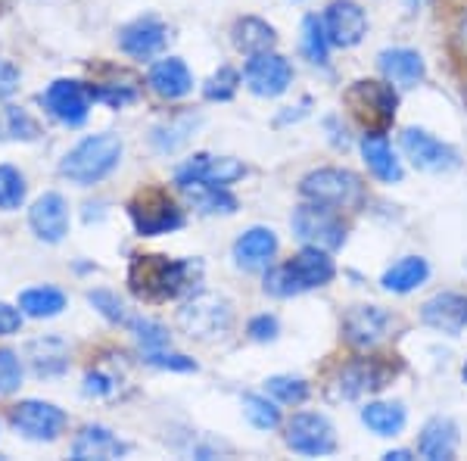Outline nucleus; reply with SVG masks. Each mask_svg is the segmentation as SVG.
I'll list each match as a JSON object with an SVG mask.
<instances>
[{
  "label": "nucleus",
  "mask_w": 467,
  "mask_h": 461,
  "mask_svg": "<svg viewBox=\"0 0 467 461\" xmlns=\"http://www.w3.org/2000/svg\"><path fill=\"white\" fill-rule=\"evenodd\" d=\"M200 278V262L169 259L156 253H138L128 266V287L138 299L165 302L175 299Z\"/></svg>",
  "instance_id": "obj_1"
},
{
  "label": "nucleus",
  "mask_w": 467,
  "mask_h": 461,
  "mask_svg": "<svg viewBox=\"0 0 467 461\" xmlns=\"http://www.w3.org/2000/svg\"><path fill=\"white\" fill-rule=\"evenodd\" d=\"M122 153H125V143L119 134L112 131L88 134V138H81L59 160V175L69 181V184L94 187L122 165Z\"/></svg>",
  "instance_id": "obj_2"
},
{
  "label": "nucleus",
  "mask_w": 467,
  "mask_h": 461,
  "mask_svg": "<svg viewBox=\"0 0 467 461\" xmlns=\"http://www.w3.org/2000/svg\"><path fill=\"white\" fill-rule=\"evenodd\" d=\"M337 275V266L330 259V253L324 246H312L306 244L293 259H287L284 266H271L265 271V293L271 297H299L306 290H315V287L330 284Z\"/></svg>",
  "instance_id": "obj_3"
},
{
  "label": "nucleus",
  "mask_w": 467,
  "mask_h": 461,
  "mask_svg": "<svg viewBox=\"0 0 467 461\" xmlns=\"http://www.w3.org/2000/svg\"><path fill=\"white\" fill-rule=\"evenodd\" d=\"M178 324L191 340H202V343H209V340H218L231 330L234 309L224 297L202 290L178 309Z\"/></svg>",
  "instance_id": "obj_4"
},
{
  "label": "nucleus",
  "mask_w": 467,
  "mask_h": 461,
  "mask_svg": "<svg viewBox=\"0 0 467 461\" xmlns=\"http://www.w3.org/2000/svg\"><path fill=\"white\" fill-rule=\"evenodd\" d=\"M299 194L330 209H358L365 200V184L349 169H315L299 181Z\"/></svg>",
  "instance_id": "obj_5"
},
{
  "label": "nucleus",
  "mask_w": 467,
  "mask_h": 461,
  "mask_svg": "<svg viewBox=\"0 0 467 461\" xmlns=\"http://www.w3.org/2000/svg\"><path fill=\"white\" fill-rule=\"evenodd\" d=\"M128 215H131V225L140 237H162V234L184 228V213L162 187L140 191L128 203Z\"/></svg>",
  "instance_id": "obj_6"
},
{
  "label": "nucleus",
  "mask_w": 467,
  "mask_h": 461,
  "mask_svg": "<svg viewBox=\"0 0 467 461\" xmlns=\"http://www.w3.org/2000/svg\"><path fill=\"white\" fill-rule=\"evenodd\" d=\"M10 424L19 436L32 443H54L63 436L69 414L54 403H44V399H22L10 408Z\"/></svg>",
  "instance_id": "obj_7"
},
{
  "label": "nucleus",
  "mask_w": 467,
  "mask_h": 461,
  "mask_svg": "<svg viewBox=\"0 0 467 461\" xmlns=\"http://www.w3.org/2000/svg\"><path fill=\"white\" fill-rule=\"evenodd\" d=\"M41 107L47 112L50 119H57L59 125L66 128H78L88 122L90 116V103H94V97H90V85L78 79H57L50 81L47 88L41 90Z\"/></svg>",
  "instance_id": "obj_8"
},
{
  "label": "nucleus",
  "mask_w": 467,
  "mask_h": 461,
  "mask_svg": "<svg viewBox=\"0 0 467 461\" xmlns=\"http://www.w3.org/2000/svg\"><path fill=\"white\" fill-rule=\"evenodd\" d=\"M293 234H296L303 244L324 246V249H340L346 244V225L337 215V209L324 206V203H303L296 206V213L290 218Z\"/></svg>",
  "instance_id": "obj_9"
},
{
  "label": "nucleus",
  "mask_w": 467,
  "mask_h": 461,
  "mask_svg": "<svg viewBox=\"0 0 467 461\" xmlns=\"http://www.w3.org/2000/svg\"><path fill=\"white\" fill-rule=\"evenodd\" d=\"M346 103L368 125V131H383V125L393 122L399 97L387 81H356L346 90Z\"/></svg>",
  "instance_id": "obj_10"
},
{
  "label": "nucleus",
  "mask_w": 467,
  "mask_h": 461,
  "mask_svg": "<svg viewBox=\"0 0 467 461\" xmlns=\"http://www.w3.org/2000/svg\"><path fill=\"white\" fill-rule=\"evenodd\" d=\"M284 440H287V445L296 456H308V458L334 456L337 452V430L318 412L293 414L287 427H284Z\"/></svg>",
  "instance_id": "obj_11"
},
{
  "label": "nucleus",
  "mask_w": 467,
  "mask_h": 461,
  "mask_svg": "<svg viewBox=\"0 0 467 461\" xmlns=\"http://www.w3.org/2000/svg\"><path fill=\"white\" fill-rule=\"evenodd\" d=\"M244 81L255 97H281L293 85V66L290 59H284L275 50H265V54H255L246 59Z\"/></svg>",
  "instance_id": "obj_12"
},
{
  "label": "nucleus",
  "mask_w": 467,
  "mask_h": 461,
  "mask_svg": "<svg viewBox=\"0 0 467 461\" xmlns=\"http://www.w3.org/2000/svg\"><path fill=\"white\" fill-rule=\"evenodd\" d=\"M246 175V165L234 156H213V153H197L191 156L181 169L175 172V184L187 187V184H218V187H231L234 181H240Z\"/></svg>",
  "instance_id": "obj_13"
},
{
  "label": "nucleus",
  "mask_w": 467,
  "mask_h": 461,
  "mask_svg": "<svg viewBox=\"0 0 467 461\" xmlns=\"http://www.w3.org/2000/svg\"><path fill=\"white\" fill-rule=\"evenodd\" d=\"M402 150H405V156L424 172H455L458 165H462L458 150L442 143L440 138H433L424 128H409V131H402Z\"/></svg>",
  "instance_id": "obj_14"
},
{
  "label": "nucleus",
  "mask_w": 467,
  "mask_h": 461,
  "mask_svg": "<svg viewBox=\"0 0 467 461\" xmlns=\"http://www.w3.org/2000/svg\"><path fill=\"white\" fill-rule=\"evenodd\" d=\"M28 225H32L35 237L44 240V244H63L72 225L69 200L57 191L41 194L32 206H28Z\"/></svg>",
  "instance_id": "obj_15"
},
{
  "label": "nucleus",
  "mask_w": 467,
  "mask_h": 461,
  "mask_svg": "<svg viewBox=\"0 0 467 461\" xmlns=\"http://www.w3.org/2000/svg\"><path fill=\"white\" fill-rule=\"evenodd\" d=\"M169 26L156 16H140L119 32V50L131 59H153L169 47Z\"/></svg>",
  "instance_id": "obj_16"
},
{
  "label": "nucleus",
  "mask_w": 467,
  "mask_h": 461,
  "mask_svg": "<svg viewBox=\"0 0 467 461\" xmlns=\"http://www.w3.org/2000/svg\"><path fill=\"white\" fill-rule=\"evenodd\" d=\"M321 22L334 47H356V44H361V37L368 35V13L361 10L356 0H334V4H327Z\"/></svg>",
  "instance_id": "obj_17"
},
{
  "label": "nucleus",
  "mask_w": 467,
  "mask_h": 461,
  "mask_svg": "<svg viewBox=\"0 0 467 461\" xmlns=\"http://www.w3.org/2000/svg\"><path fill=\"white\" fill-rule=\"evenodd\" d=\"M420 321L440 334L458 337L467 328V293L442 290L420 306Z\"/></svg>",
  "instance_id": "obj_18"
},
{
  "label": "nucleus",
  "mask_w": 467,
  "mask_h": 461,
  "mask_svg": "<svg viewBox=\"0 0 467 461\" xmlns=\"http://www.w3.org/2000/svg\"><path fill=\"white\" fill-rule=\"evenodd\" d=\"M128 452H131V445L103 424H88L72 443L75 461H112V458H125Z\"/></svg>",
  "instance_id": "obj_19"
},
{
  "label": "nucleus",
  "mask_w": 467,
  "mask_h": 461,
  "mask_svg": "<svg viewBox=\"0 0 467 461\" xmlns=\"http://www.w3.org/2000/svg\"><path fill=\"white\" fill-rule=\"evenodd\" d=\"M234 262H237V268L244 271H262L268 268L271 262H275L277 256V234L271 228H262V225H255V228L244 231L237 240H234Z\"/></svg>",
  "instance_id": "obj_20"
},
{
  "label": "nucleus",
  "mask_w": 467,
  "mask_h": 461,
  "mask_svg": "<svg viewBox=\"0 0 467 461\" xmlns=\"http://www.w3.org/2000/svg\"><path fill=\"white\" fill-rule=\"evenodd\" d=\"M147 85L162 100H181V97H187L193 90V72L181 57H162L150 66Z\"/></svg>",
  "instance_id": "obj_21"
},
{
  "label": "nucleus",
  "mask_w": 467,
  "mask_h": 461,
  "mask_svg": "<svg viewBox=\"0 0 467 461\" xmlns=\"http://www.w3.org/2000/svg\"><path fill=\"white\" fill-rule=\"evenodd\" d=\"M389 324H393V319H389L380 306H356L349 315H346L343 330H346V340H349L352 346H358V350H371V346H378L380 340L387 337Z\"/></svg>",
  "instance_id": "obj_22"
},
{
  "label": "nucleus",
  "mask_w": 467,
  "mask_h": 461,
  "mask_svg": "<svg viewBox=\"0 0 467 461\" xmlns=\"http://www.w3.org/2000/svg\"><path fill=\"white\" fill-rule=\"evenodd\" d=\"M378 66H380V72L387 75V81H393V85H399V88H418L427 75L424 57H420L418 50H409V47L380 50Z\"/></svg>",
  "instance_id": "obj_23"
},
{
  "label": "nucleus",
  "mask_w": 467,
  "mask_h": 461,
  "mask_svg": "<svg viewBox=\"0 0 467 461\" xmlns=\"http://www.w3.org/2000/svg\"><path fill=\"white\" fill-rule=\"evenodd\" d=\"M361 156H365L368 172L378 181H383V184H399L402 181V162L396 160L389 138L383 131H365V138H361Z\"/></svg>",
  "instance_id": "obj_24"
},
{
  "label": "nucleus",
  "mask_w": 467,
  "mask_h": 461,
  "mask_svg": "<svg viewBox=\"0 0 467 461\" xmlns=\"http://www.w3.org/2000/svg\"><path fill=\"white\" fill-rule=\"evenodd\" d=\"M26 355L37 377H63L69 372V343L63 337H37L26 346Z\"/></svg>",
  "instance_id": "obj_25"
},
{
  "label": "nucleus",
  "mask_w": 467,
  "mask_h": 461,
  "mask_svg": "<svg viewBox=\"0 0 467 461\" xmlns=\"http://www.w3.org/2000/svg\"><path fill=\"white\" fill-rule=\"evenodd\" d=\"M418 452L424 456L427 461H449L455 458L458 452V424L451 418H442L436 414L424 424L418 436Z\"/></svg>",
  "instance_id": "obj_26"
},
{
  "label": "nucleus",
  "mask_w": 467,
  "mask_h": 461,
  "mask_svg": "<svg viewBox=\"0 0 467 461\" xmlns=\"http://www.w3.org/2000/svg\"><path fill=\"white\" fill-rule=\"evenodd\" d=\"M202 119L197 116V112H178V116L165 119V122H160L150 131V143H153L160 153H178L181 147H184L187 141L193 138V131L200 128Z\"/></svg>",
  "instance_id": "obj_27"
},
{
  "label": "nucleus",
  "mask_w": 467,
  "mask_h": 461,
  "mask_svg": "<svg viewBox=\"0 0 467 461\" xmlns=\"http://www.w3.org/2000/svg\"><path fill=\"white\" fill-rule=\"evenodd\" d=\"M16 306L22 309L26 319L44 321V319H57V315H63L66 306H69V297H66L59 287L44 284V287H28V290H22Z\"/></svg>",
  "instance_id": "obj_28"
},
{
  "label": "nucleus",
  "mask_w": 467,
  "mask_h": 461,
  "mask_svg": "<svg viewBox=\"0 0 467 461\" xmlns=\"http://www.w3.org/2000/svg\"><path fill=\"white\" fill-rule=\"evenodd\" d=\"M277 44V32L275 26H268L265 19L259 16H244L234 22V47L246 57H255V54H265Z\"/></svg>",
  "instance_id": "obj_29"
},
{
  "label": "nucleus",
  "mask_w": 467,
  "mask_h": 461,
  "mask_svg": "<svg viewBox=\"0 0 467 461\" xmlns=\"http://www.w3.org/2000/svg\"><path fill=\"white\" fill-rule=\"evenodd\" d=\"M383 381H387V374L380 372L374 361H352V365H346L340 377H337V399H356L361 393L368 390H378L383 387Z\"/></svg>",
  "instance_id": "obj_30"
},
{
  "label": "nucleus",
  "mask_w": 467,
  "mask_h": 461,
  "mask_svg": "<svg viewBox=\"0 0 467 461\" xmlns=\"http://www.w3.org/2000/svg\"><path fill=\"white\" fill-rule=\"evenodd\" d=\"M427 278H431L427 259H420V256H405V259L393 262V266L383 271L380 284H383V290H389V293H411V290H418Z\"/></svg>",
  "instance_id": "obj_31"
},
{
  "label": "nucleus",
  "mask_w": 467,
  "mask_h": 461,
  "mask_svg": "<svg viewBox=\"0 0 467 461\" xmlns=\"http://www.w3.org/2000/svg\"><path fill=\"white\" fill-rule=\"evenodd\" d=\"M181 191L187 194L191 206L202 215H234L237 213V200L231 196L228 187L202 184V181H197V184H187V187H181Z\"/></svg>",
  "instance_id": "obj_32"
},
{
  "label": "nucleus",
  "mask_w": 467,
  "mask_h": 461,
  "mask_svg": "<svg viewBox=\"0 0 467 461\" xmlns=\"http://www.w3.org/2000/svg\"><path fill=\"white\" fill-rule=\"evenodd\" d=\"M405 405L402 403H368L361 408V424L378 436H399L405 430Z\"/></svg>",
  "instance_id": "obj_33"
},
{
  "label": "nucleus",
  "mask_w": 467,
  "mask_h": 461,
  "mask_svg": "<svg viewBox=\"0 0 467 461\" xmlns=\"http://www.w3.org/2000/svg\"><path fill=\"white\" fill-rule=\"evenodd\" d=\"M41 138V125L35 122L22 107H0V141H26L32 143Z\"/></svg>",
  "instance_id": "obj_34"
},
{
  "label": "nucleus",
  "mask_w": 467,
  "mask_h": 461,
  "mask_svg": "<svg viewBox=\"0 0 467 461\" xmlns=\"http://www.w3.org/2000/svg\"><path fill=\"white\" fill-rule=\"evenodd\" d=\"M303 54L308 63H315V66L330 63V37L324 32V22L318 16L303 19Z\"/></svg>",
  "instance_id": "obj_35"
},
{
  "label": "nucleus",
  "mask_w": 467,
  "mask_h": 461,
  "mask_svg": "<svg viewBox=\"0 0 467 461\" xmlns=\"http://www.w3.org/2000/svg\"><path fill=\"white\" fill-rule=\"evenodd\" d=\"M28 196V184L26 175L16 169V165H0V209L4 213H16V209L26 203Z\"/></svg>",
  "instance_id": "obj_36"
},
{
  "label": "nucleus",
  "mask_w": 467,
  "mask_h": 461,
  "mask_svg": "<svg viewBox=\"0 0 467 461\" xmlns=\"http://www.w3.org/2000/svg\"><path fill=\"white\" fill-rule=\"evenodd\" d=\"M244 414L255 430H275L281 427V408L271 403L262 393H246L244 396Z\"/></svg>",
  "instance_id": "obj_37"
},
{
  "label": "nucleus",
  "mask_w": 467,
  "mask_h": 461,
  "mask_svg": "<svg viewBox=\"0 0 467 461\" xmlns=\"http://www.w3.org/2000/svg\"><path fill=\"white\" fill-rule=\"evenodd\" d=\"M125 328L131 330L134 340H138L144 350H162V346H171V337H169V328L147 315H128Z\"/></svg>",
  "instance_id": "obj_38"
},
{
  "label": "nucleus",
  "mask_w": 467,
  "mask_h": 461,
  "mask_svg": "<svg viewBox=\"0 0 467 461\" xmlns=\"http://www.w3.org/2000/svg\"><path fill=\"white\" fill-rule=\"evenodd\" d=\"M265 393H271V396L284 405H303L308 399V383L303 381V377L277 374V377H268L265 381Z\"/></svg>",
  "instance_id": "obj_39"
},
{
  "label": "nucleus",
  "mask_w": 467,
  "mask_h": 461,
  "mask_svg": "<svg viewBox=\"0 0 467 461\" xmlns=\"http://www.w3.org/2000/svg\"><path fill=\"white\" fill-rule=\"evenodd\" d=\"M240 81H244V75H240L234 66H218V72H213L206 79V85H202V94H206V100H231L234 94H237Z\"/></svg>",
  "instance_id": "obj_40"
},
{
  "label": "nucleus",
  "mask_w": 467,
  "mask_h": 461,
  "mask_svg": "<svg viewBox=\"0 0 467 461\" xmlns=\"http://www.w3.org/2000/svg\"><path fill=\"white\" fill-rule=\"evenodd\" d=\"M88 302L90 306L97 309V312L103 315V319H107L109 324H122L125 328V321H128V309H125V302L119 299V293H112V290H88Z\"/></svg>",
  "instance_id": "obj_41"
},
{
  "label": "nucleus",
  "mask_w": 467,
  "mask_h": 461,
  "mask_svg": "<svg viewBox=\"0 0 467 461\" xmlns=\"http://www.w3.org/2000/svg\"><path fill=\"white\" fill-rule=\"evenodd\" d=\"M90 97L94 103H107L109 110H125L128 103L138 100V85H90Z\"/></svg>",
  "instance_id": "obj_42"
},
{
  "label": "nucleus",
  "mask_w": 467,
  "mask_h": 461,
  "mask_svg": "<svg viewBox=\"0 0 467 461\" xmlns=\"http://www.w3.org/2000/svg\"><path fill=\"white\" fill-rule=\"evenodd\" d=\"M144 361L153 368H162V372H197V361L184 352H171L169 346L162 350H144Z\"/></svg>",
  "instance_id": "obj_43"
},
{
  "label": "nucleus",
  "mask_w": 467,
  "mask_h": 461,
  "mask_svg": "<svg viewBox=\"0 0 467 461\" xmlns=\"http://www.w3.org/2000/svg\"><path fill=\"white\" fill-rule=\"evenodd\" d=\"M22 361L13 350H0V396H13L22 387Z\"/></svg>",
  "instance_id": "obj_44"
},
{
  "label": "nucleus",
  "mask_w": 467,
  "mask_h": 461,
  "mask_svg": "<svg viewBox=\"0 0 467 461\" xmlns=\"http://www.w3.org/2000/svg\"><path fill=\"white\" fill-rule=\"evenodd\" d=\"M116 390H119V374L107 372V368H90L85 374V387H81V393L90 399H109L116 396Z\"/></svg>",
  "instance_id": "obj_45"
},
{
  "label": "nucleus",
  "mask_w": 467,
  "mask_h": 461,
  "mask_svg": "<svg viewBox=\"0 0 467 461\" xmlns=\"http://www.w3.org/2000/svg\"><path fill=\"white\" fill-rule=\"evenodd\" d=\"M246 334L255 343H271V340H277L281 334V321L275 319V315H255V319L246 324Z\"/></svg>",
  "instance_id": "obj_46"
},
{
  "label": "nucleus",
  "mask_w": 467,
  "mask_h": 461,
  "mask_svg": "<svg viewBox=\"0 0 467 461\" xmlns=\"http://www.w3.org/2000/svg\"><path fill=\"white\" fill-rule=\"evenodd\" d=\"M22 321H26V315H22L19 306H10V302L0 299V337H13L22 330Z\"/></svg>",
  "instance_id": "obj_47"
},
{
  "label": "nucleus",
  "mask_w": 467,
  "mask_h": 461,
  "mask_svg": "<svg viewBox=\"0 0 467 461\" xmlns=\"http://www.w3.org/2000/svg\"><path fill=\"white\" fill-rule=\"evenodd\" d=\"M22 75L10 59H0V100H10L13 94L19 90Z\"/></svg>",
  "instance_id": "obj_48"
},
{
  "label": "nucleus",
  "mask_w": 467,
  "mask_h": 461,
  "mask_svg": "<svg viewBox=\"0 0 467 461\" xmlns=\"http://www.w3.org/2000/svg\"><path fill=\"white\" fill-rule=\"evenodd\" d=\"M383 458H387V461H409V458H411V452H409V449H393V452H387Z\"/></svg>",
  "instance_id": "obj_49"
},
{
  "label": "nucleus",
  "mask_w": 467,
  "mask_h": 461,
  "mask_svg": "<svg viewBox=\"0 0 467 461\" xmlns=\"http://www.w3.org/2000/svg\"><path fill=\"white\" fill-rule=\"evenodd\" d=\"M458 47H462V54L467 57V16L462 22V28H458Z\"/></svg>",
  "instance_id": "obj_50"
},
{
  "label": "nucleus",
  "mask_w": 467,
  "mask_h": 461,
  "mask_svg": "<svg viewBox=\"0 0 467 461\" xmlns=\"http://www.w3.org/2000/svg\"><path fill=\"white\" fill-rule=\"evenodd\" d=\"M420 4H424V0H405V6H409V10H411V13H414V10H418V6H420Z\"/></svg>",
  "instance_id": "obj_51"
},
{
  "label": "nucleus",
  "mask_w": 467,
  "mask_h": 461,
  "mask_svg": "<svg viewBox=\"0 0 467 461\" xmlns=\"http://www.w3.org/2000/svg\"><path fill=\"white\" fill-rule=\"evenodd\" d=\"M462 377H464V383H467V361H464V372H462Z\"/></svg>",
  "instance_id": "obj_52"
},
{
  "label": "nucleus",
  "mask_w": 467,
  "mask_h": 461,
  "mask_svg": "<svg viewBox=\"0 0 467 461\" xmlns=\"http://www.w3.org/2000/svg\"><path fill=\"white\" fill-rule=\"evenodd\" d=\"M464 268H467V259H464Z\"/></svg>",
  "instance_id": "obj_53"
}]
</instances>
